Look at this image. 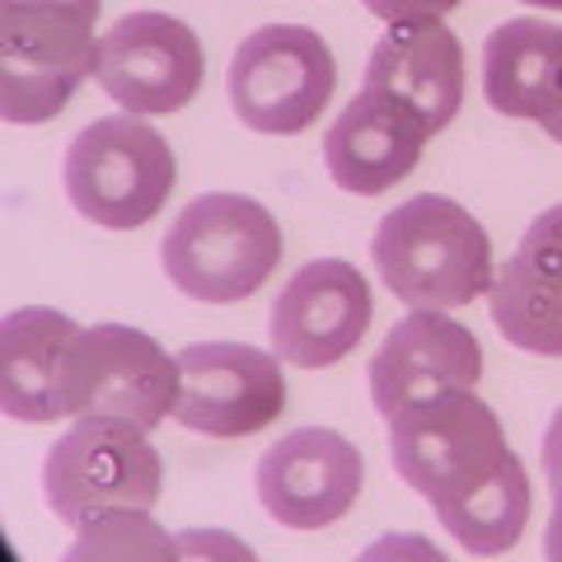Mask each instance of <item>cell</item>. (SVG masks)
Returning a JSON list of instances; mask_svg holds the SVG:
<instances>
[{
  "mask_svg": "<svg viewBox=\"0 0 562 562\" xmlns=\"http://www.w3.org/2000/svg\"><path fill=\"white\" fill-rule=\"evenodd\" d=\"M492 324L530 357H562V202L530 221L487 291Z\"/></svg>",
  "mask_w": 562,
  "mask_h": 562,
  "instance_id": "15",
  "label": "cell"
},
{
  "mask_svg": "<svg viewBox=\"0 0 562 562\" xmlns=\"http://www.w3.org/2000/svg\"><path fill=\"white\" fill-rule=\"evenodd\" d=\"M525 5H539V10H562V0H525Z\"/></svg>",
  "mask_w": 562,
  "mask_h": 562,
  "instance_id": "25",
  "label": "cell"
},
{
  "mask_svg": "<svg viewBox=\"0 0 562 562\" xmlns=\"http://www.w3.org/2000/svg\"><path fill=\"white\" fill-rule=\"evenodd\" d=\"M371 258L394 301L408 310H460L492 291V239L469 206L417 192L380 221Z\"/></svg>",
  "mask_w": 562,
  "mask_h": 562,
  "instance_id": "1",
  "label": "cell"
},
{
  "mask_svg": "<svg viewBox=\"0 0 562 562\" xmlns=\"http://www.w3.org/2000/svg\"><path fill=\"white\" fill-rule=\"evenodd\" d=\"M361 90L403 99L436 136L464 103V47L441 20L390 24V33L371 47Z\"/></svg>",
  "mask_w": 562,
  "mask_h": 562,
  "instance_id": "16",
  "label": "cell"
},
{
  "mask_svg": "<svg viewBox=\"0 0 562 562\" xmlns=\"http://www.w3.org/2000/svg\"><path fill=\"white\" fill-rule=\"evenodd\" d=\"M179 160L169 140L136 113L90 122L66 146L61 183L70 206L103 231H136L155 221L169 202Z\"/></svg>",
  "mask_w": 562,
  "mask_h": 562,
  "instance_id": "4",
  "label": "cell"
},
{
  "mask_svg": "<svg viewBox=\"0 0 562 562\" xmlns=\"http://www.w3.org/2000/svg\"><path fill=\"white\" fill-rule=\"evenodd\" d=\"M361 450L328 427H301L262 450L254 469L258 502L286 530L338 525L361 497Z\"/></svg>",
  "mask_w": 562,
  "mask_h": 562,
  "instance_id": "12",
  "label": "cell"
},
{
  "mask_svg": "<svg viewBox=\"0 0 562 562\" xmlns=\"http://www.w3.org/2000/svg\"><path fill=\"white\" fill-rule=\"evenodd\" d=\"M338 61L328 43L305 24H262L231 57V109L262 136H295L328 109Z\"/></svg>",
  "mask_w": 562,
  "mask_h": 562,
  "instance_id": "7",
  "label": "cell"
},
{
  "mask_svg": "<svg viewBox=\"0 0 562 562\" xmlns=\"http://www.w3.org/2000/svg\"><path fill=\"white\" fill-rule=\"evenodd\" d=\"M80 324L61 310L24 305L0 324V408L14 422H57L66 417L70 384V347Z\"/></svg>",
  "mask_w": 562,
  "mask_h": 562,
  "instance_id": "17",
  "label": "cell"
},
{
  "mask_svg": "<svg viewBox=\"0 0 562 562\" xmlns=\"http://www.w3.org/2000/svg\"><path fill=\"white\" fill-rule=\"evenodd\" d=\"M173 357H179L173 422L188 431L231 441L272 427L286 408V375L277 351L249 342H188Z\"/></svg>",
  "mask_w": 562,
  "mask_h": 562,
  "instance_id": "10",
  "label": "cell"
},
{
  "mask_svg": "<svg viewBox=\"0 0 562 562\" xmlns=\"http://www.w3.org/2000/svg\"><path fill=\"white\" fill-rule=\"evenodd\" d=\"M371 310V281L347 258H314L277 291L268 314L272 351L301 371L338 366L366 338Z\"/></svg>",
  "mask_w": 562,
  "mask_h": 562,
  "instance_id": "11",
  "label": "cell"
},
{
  "mask_svg": "<svg viewBox=\"0 0 562 562\" xmlns=\"http://www.w3.org/2000/svg\"><path fill=\"white\" fill-rule=\"evenodd\" d=\"M543 558L562 562V487H553V512H549V530H543Z\"/></svg>",
  "mask_w": 562,
  "mask_h": 562,
  "instance_id": "24",
  "label": "cell"
},
{
  "mask_svg": "<svg viewBox=\"0 0 562 562\" xmlns=\"http://www.w3.org/2000/svg\"><path fill=\"white\" fill-rule=\"evenodd\" d=\"M146 436L150 431L122 417H76L43 464L52 516L85 530L109 512H150L165 487V464Z\"/></svg>",
  "mask_w": 562,
  "mask_h": 562,
  "instance_id": "5",
  "label": "cell"
},
{
  "mask_svg": "<svg viewBox=\"0 0 562 562\" xmlns=\"http://www.w3.org/2000/svg\"><path fill=\"white\" fill-rule=\"evenodd\" d=\"M103 0H0V113L20 127L57 117L94 76Z\"/></svg>",
  "mask_w": 562,
  "mask_h": 562,
  "instance_id": "2",
  "label": "cell"
},
{
  "mask_svg": "<svg viewBox=\"0 0 562 562\" xmlns=\"http://www.w3.org/2000/svg\"><path fill=\"white\" fill-rule=\"evenodd\" d=\"M562 80V29L543 20H506L483 43V94L506 117L539 122Z\"/></svg>",
  "mask_w": 562,
  "mask_h": 562,
  "instance_id": "18",
  "label": "cell"
},
{
  "mask_svg": "<svg viewBox=\"0 0 562 562\" xmlns=\"http://www.w3.org/2000/svg\"><path fill=\"white\" fill-rule=\"evenodd\" d=\"M512 454L502 417L473 390H446L390 417L394 473L436 512L460 502Z\"/></svg>",
  "mask_w": 562,
  "mask_h": 562,
  "instance_id": "6",
  "label": "cell"
},
{
  "mask_svg": "<svg viewBox=\"0 0 562 562\" xmlns=\"http://www.w3.org/2000/svg\"><path fill=\"white\" fill-rule=\"evenodd\" d=\"M371 398L380 417H398L408 403L446 390H473L483 375L479 338L446 310H408L371 357Z\"/></svg>",
  "mask_w": 562,
  "mask_h": 562,
  "instance_id": "13",
  "label": "cell"
},
{
  "mask_svg": "<svg viewBox=\"0 0 562 562\" xmlns=\"http://www.w3.org/2000/svg\"><path fill=\"white\" fill-rule=\"evenodd\" d=\"M427 136L431 127L403 99L361 90L328 122L324 165L338 188L357 192V198H380V192H390L417 169Z\"/></svg>",
  "mask_w": 562,
  "mask_h": 562,
  "instance_id": "14",
  "label": "cell"
},
{
  "mask_svg": "<svg viewBox=\"0 0 562 562\" xmlns=\"http://www.w3.org/2000/svg\"><path fill=\"white\" fill-rule=\"evenodd\" d=\"M543 479L549 487H562V408L549 417V427H543Z\"/></svg>",
  "mask_w": 562,
  "mask_h": 562,
  "instance_id": "22",
  "label": "cell"
},
{
  "mask_svg": "<svg viewBox=\"0 0 562 562\" xmlns=\"http://www.w3.org/2000/svg\"><path fill=\"white\" fill-rule=\"evenodd\" d=\"M160 262L188 301H249L281 262V225L244 192H202L165 231Z\"/></svg>",
  "mask_w": 562,
  "mask_h": 562,
  "instance_id": "3",
  "label": "cell"
},
{
  "mask_svg": "<svg viewBox=\"0 0 562 562\" xmlns=\"http://www.w3.org/2000/svg\"><path fill=\"white\" fill-rule=\"evenodd\" d=\"M202 43L183 20L160 10H136L99 38L94 80L117 109L136 117H165L202 90Z\"/></svg>",
  "mask_w": 562,
  "mask_h": 562,
  "instance_id": "9",
  "label": "cell"
},
{
  "mask_svg": "<svg viewBox=\"0 0 562 562\" xmlns=\"http://www.w3.org/2000/svg\"><path fill=\"white\" fill-rule=\"evenodd\" d=\"M384 24H413V20H441L460 0H361Z\"/></svg>",
  "mask_w": 562,
  "mask_h": 562,
  "instance_id": "21",
  "label": "cell"
},
{
  "mask_svg": "<svg viewBox=\"0 0 562 562\" xmlns=\"http://www.w3.org/2000/svg\"><path fill=\"white\" fill-rule=\"evenodd\" d=\"M436 516H441L450 539L460 543L464 553H479V558L506 553V549H516L525 525H530V479H525L516 454H506L492 479L464 492L460 502L441 506Z\"/></svg>",
  "mask_w": 562,
  "mask_h": 562,
  "instance_id": "19",
  "label": "cell"
},
{
  "mask_svg": "<svg viewBox=\"0 0 562 562\" xmlns=\"http://www.w3.org/2000/svg\"><path fill=\"white\" fill-rule=\"evenodd\" d=\"M198 549H206V553H235V558H249V549L244 543H235V539H216V535H183L179 539V553H198Z\"/></svg>",
  "mask_w": 562,
  "mask_h": 562,
  "instance_id": "23",
  "label": "cell"
},
{
  "mask_svg": "<svg viewBox=\"0 0 562 562\" xmlns=\"http://www.w3.org/2000/svg\"><path fill=\"white\" fill-rule=\"evenodd\" d=\"M179 403V357L127 324L80 328L70 347L66 417H122L155 431Z\"/></svg>",
  "mask_w": 562,
  "mask_h": 562,
  "instance_id": "8",
  "label": "cell"
},
{
  "mask_svg": "<svg viewBox=\"0 0 562 562\" xmlns=\"http://www.w3.org/2000/svg\"><path fill=\"white\" fill-rule=\"evenodd\" d=\"M169 553H179V539H169L150 520V512H109L94 525H85L66 558L85 562V558H169Z\"/></svg>",
  "mask_w": 562,
  "mask_h": 562,
  "instance_id": "20",
  "label": "cell"
}]
</instances>
